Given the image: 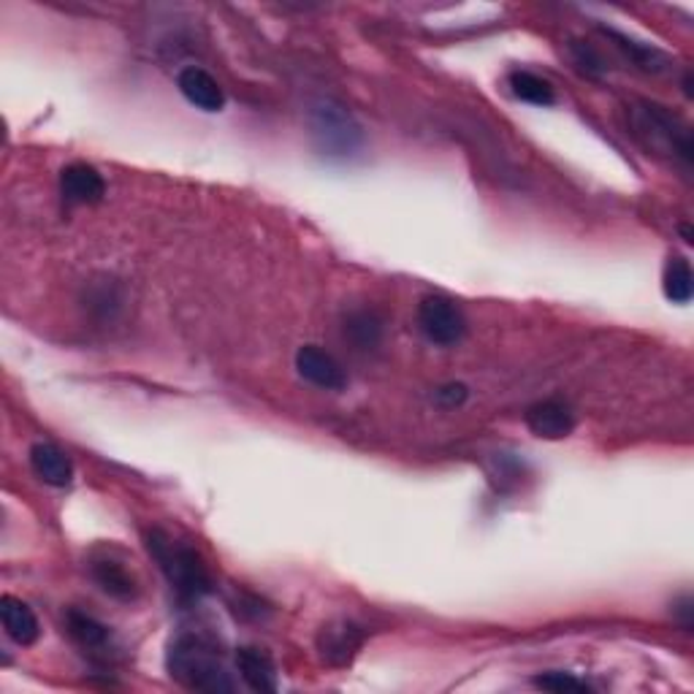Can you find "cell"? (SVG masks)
<instances>
[{
	"mask_svg": "<svg viewBox=\"0 0 694 694\" xmlns=\"http://www.w3.org/2000/svg\"><path fill=\"white\" fill-rule=\"evenodd\" d=\"M166 665H169L171 679L180 681L185 690L212 694L236 690V684L231 681V673L226 670V665L220 662L215 646L204 641V637H176V641L171 643Z\"/></svg>",
	"mask_w": 694,
	"mask_h": 694,
	"instance_id": "1",
	"label": "cell"
},
{
	"mask_svg": "<svg viewBox=\"0 0 694 694\" xmlns=\"http://www.w3.org/2000/svg\"><path fill=\"white\" fill-rule=\"evenodd\" d=\"M149 553L158 559L160 570L169 579L171 588L185 599H198L204 594L212 592V581H209L207 568H204L202 557L193 548L182 546V543L171 540L163 532H153L149 535Z\"/></svg>",
	"mask_w": 694,
	"mask_h": 694,
	"instance_id": "2",
	"label": "cell"
},
{
	"mask_svg": "<svg viewBox=\"0 0 694 694\" xmlns=\"http://www.w3.org/2000/svg\"><path fill=\"white\" fill-rule=\"evenodd\" d=\"M632 122H635L637 136L646 138L648 147L679 155L684 163H690L692 136L690 127H686L679 117L670 114L668 109L659 107V104H637V107L632 109Z\"/></svg>",
	"mask_w": 694,
	"mask_h": 694,
	"instance_id": "3",
	"label": "cell"
},
{
	"mask_svg": "<svg viewBox=\"0 0 694 694\" xmlns=\"http://www.w3.org/2000/svg\"><path fill=\"white\" fill-rule=\"evenodd\" d=\"M309 127H313V138L318 142L320 153L334 155V158H348L364 142V133L353 114L334 101L315 104L309 112Z\"/></svg>",
	"mask_w": 694,
	"mask_h": 694,
	"instance_id": "4",
	"label": "cell"
},
{
	"mask_svg": "<svg viewBox=\"0 0 694 694\" xmlns=\"http://www.w3.org/2000/svg\"><path fill=\"white\" fill-rule=\"evenodd\" d=\"M418 326L429 342L440 348H451L464 340L466 318L462 309L442 296H426L418 304Z\"/></svg>",
	"mask_w": 694,
	"mask_h": 694,
	"instance_id": "5",
	"label": "cell"
},
{
	"mask_svg": "<svg viewBox=\"0 0 694 694\" xmlns=\"http://www.w3.org/2000/svg\"><path fill=\"white\" fill-rule=\"evenodd\" d=\"M526 426L540 440H564L575 431V413L562 399H546L526 410Z\"/></svg>",
	"mask_w": 694,
	"mask_h": 694,
	"instance_id": "6",
	"label": "cell"
},
{
	"mask_svg": "<svg viewBox=\"0 0 694 694\" xmlns=\"http://www.w3.org/2000/svg\"><path fill=\"white\" fill-rule=\"evenodd\" d=\"M296 372L313 386L326 388V391H342L348 382L345 369L331 353L318 345H304L296 353Z\"/></svg>",
	"mask_w": 694,
	"mask_h": 694,
	"instance_id": "7",
	"label": "cell"
},
{
	"mask_svg": "<svg viewBox=\"0 0 694 694\" xmlns=\"http://www.w3.org/2000/svg\"><path fill=\"white\" fill-rule=\"evenodd\" d=\"M60 193L65 204H101L107 196V182L90 163H71L60 171Z\"/></svg>",
	"mask_w": 694,
	"mask_h": 694,
	"instance_id": "8",
	"label": "cell"
},
{
	"mask_svg": "<svg viewBox=\"0 0 694 694\" xmlns=\"http://www.w3.org/2000/svg\"><path fill=\"white\" fill-rule=\"evenodd\" d=\"M176 87H180L182 96L187 98V104H193L202 112H223L226 107V93L218 85L212 74H207L204 69H182L176 76Z\"/></svg>",
	"mask_w": 694,
	"mask_h": 694,
	"instance_id": "9",
	"label": "cell"
},
{
	"mask_svg": "<svg viewBox=\"0 0 694 694\" xmlns=\"http://www.w3.org/2000/svg\"><path fill=\"white\" fill-rule=\"evenodd\" d=\"M0 619H3V630L16 646H33L41 635V624H38V616L33 613L31 605H25L22 599L9 597L5 594L0 599Z\"/></svg>",
	"mask_w": 694,
	"mask_h": 694,
	"instance_id": "10",
	"label": "cell"
},
{
	"mask_svg": "<svg viewBox=\"0 0 694 694\" xmlns=\"http://www.w3.org/2000/svg\"><path fill=\"white\" fill-rule=\"evenodd\" d=\"M31 466L36 472V477H41L47 486L65 488L74 480V464L52 442H36L31 448Z\"/></svg>",
	"mask_w": 694,
	"mask_h": 694,
	"instance_id": "11",
	"label": "cell"
},
{
	"mask_svg": "<svg viewBox=\"0 0 694 694\" xmlns=\"http://www.w3.org/2000/svg\"><path fill=\"white\" fill-rule=\"evenodd\" d=\"M361 643H364V632L353 621H337V624L324 626V632L318 637L320 654L331 665H345L358 652Z\"/></svg>",
	"mask_w": 694,
	"mask_h": 694,
	"instance_id": "12",
	"label": "cell"
},
{
	"mask_svg": "<svg viewBox=\"0 0 694 694\" xmlns=\"http://www.w3.org/2000/svg\"><path fill=\"white\" fill-rule=\"evenodd\" d=\"M236 670L253 692H277L275 659L264 648L244 646L236 652Z\"/></svg>",
	"mask_w": 694,
	"mask_h": 694,
	"instance_id": "13",
	"label": "cell"
},
{
	"mask_svg": "<svg viewBox=\"0 0 694 694\" xmlns=\"http://www.w3.org/2000/svg\"><path fill=\"white\" fill-rule=\"evenodd\" d=\"M93 579L98 586L114 599H133L136 597V581L133 575L122 568L114 559H101V562L93 564Z\"/></svg>",
	"mask_w": 694,
	"mask_h": 694,
	"instance_id": "14",
	"label": "cell"
},
{
	"mask_svg": "<svg viewBox=\"0 0 694 694\" xmlns=\"http://www.w3.org/2000/svg\"><path fill=\"white\" fill-rule=\"evenodd\" d=\"M662 291L668 296V302L673 304H690L692 293H694V275L690 260L681 258V255H673L665 266V277H662Z\"/></svg>",
	"mask_w": 694,
	"mask_h": 694,
	"instance_id": "15",
	"label": "cell"
},
{
	"mask_svg": "<svg viewBox=\"0 0 694 694\" xmlns=\"http://www.w3.org/2000/svg\"><path fill=\"white\" fill-rule=\"evenodd\" d=\"M508 82H510L513 96L521 98V101L532 104V107H553V101H557L553 87L548 85L543 76L532 74V71H513V74L508 76Z\"/></svg>",
	"mask_w": 694,
	"mask_h": 694,
	"instance_id": "16",
	"label": "cell"
},
{
	"mask_svg": "<svg viewBox=\"0 0 694 694\" xmlns=\"http://www.w3.org/2000/svg\"><path fill=\"white\" fill-rule=\"evenodd\" d=\"M65 630L69 635L80 643L82 648H101L109 641V626L101 624L93 616L82 613V610H69L65 613Z\"/></svg>",
	"mask_w": 694,
	"mask_h": 694,
	"instance_id": "17",
	"label": "cell"
},
{
	"mask_svg": "<svg viewBox=\"0 0 694 694\" xmlns=\"http://www.w3.org/2000/svg\"><path fill=\"white\" fill-rule=\"evenodd\" d=\"M345 334L358 348H375L382 337V320L372 309H361L348 318Z\"/></svg>",
	"mask_w": 694,
	"mask_h": 694,
	"instance_id": "18",
	"label": "cell"
},
{
	"mask_svg": "<svg viewBox=\"0 0 694 694\" xmlns=\"http://www.w3.org/2000/svg\"><path fill=\"white\" fill-rule=\"evenodd\" d=\"M535 686L546 692H588L586 681H579L575 675L570 673H546V675H537Z\"/></svg>",
	"mask_w": 694,
	"mask_h": 694,
	"instance_id": "19",
	"label": "cell"
},
{
	"mask_svg": "<svg viewBox=\"0 0 694 694\" xmlns=\"http://www.w3.org/2000/svg\"><path fill=\"white\" fill-rule=\"evenodd\" d=\"M466 397H470V391H466L464 382H448V386L437 388L435 393L437 404H442V407H459L466 402Z\"/></svg>",
	"mask_w": 694,
	"mask_h": 694,
	"instance_id": "20",
	"label": "cell"
}]
</instances>
